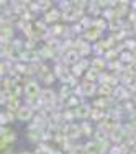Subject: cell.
Returning a JSON list of instances; mask_svg holds the SVG:
<instances>
[{"mask_svg": "<svg viewBox=\"0 0 136 154\" xmlns=\"http://www.w3.org/2000/svg\"><path fill=\"white\" fill-rule=\"evenodd\" d=\"M133 31L136 33V21H133Z\"/></svg>", "mask_w": 136, "mask_h": 154, "instance_id": "obj_22", "label": "cell"}, {"mask_svg": "<svg viewBox=\"0 0 136 154\" xmlns=\"http://www.w3.org/2000/svg\"><path fill=\"white\" fill-rule=\"evenodd\" d=\"M97 92L104 98H110V95H112V92H113V87L108 85V84H100V85L97 87Z\"/></svg>", "mask_w": 136, "mask_h": 154, "instance_id": "obj_5", "label": "cell"}, {"mask_svg": "<svg viewBox=\"0 0 136 154\" xmlns=\"http://www.w3.org/2000/svg\"><path fill=\"white\" fill-rule=\"evenodd\" d=\"M79 126H80V134H87V136H92V134H94V128H92L90 123L82 122Z\"/></svg>", "mask_w": 136, "mask_h": 154, "instance_id": "obj_10", "label": "cell"}, {"mask_svg": "<svg viewBox=\"0 0 136 154\" xmlns=\"http://www.w3.org/2000/svg\"><path fill=\"white\" fill-rule=\"evenodd\" d=\"M64 59L67 61L69 64H77V62L80 61V56H79V53H77V51H69V53L66 54Z\"/></svg>", "mask_w": 136, "mask_h": 154, "instance_id": "obj_9", "label": "cell"}, {"mask_svg": "<svg viewBox=\"0 0 136 154\" xmlns=\"http://www.w3.org/2000/svg\"><path fill=\"white\" fill-rule=\"evenodd\" d=\"M107 25H108L110 30H113V33H116V31H120V28H121V26H123V21H121L120 18H116V17H115V18H112V20H110Z\"/></svg>", "mask_w": 136, "mask_h": 154, "instance_id": "obj_6", "label": "cell"}, {"mask_svg": "<svg viewBox=\"0 0 136 154\" xmlns=\"http://www.w3.org/2000/svg\"><path fill=\"white\" fill-rule=\"evenodd\" d=\"M105 110H97V108H92V112H90V116L89 118H92L94 122H100L102 118H105Z\"/></svg>", "mask_w": 136, "mask_h": 154, "instance_id": "obj_8", "label": "cell"}, {"mask_svg": "<svg viewBox=\"0 0 136 154\" xmlns=\"http://www.w3.org/2000/svg\"><path fill=\"white\" fill-rule=\"evenodd\" d=\"M61 116H62V118H67V120H74L76 118V113L72 112V110H66Z\"/></svg>", "mask_w": 136, "mask_h": 154, "instance_id": "obj_19", "label": "cell"}, {"mask_svg": "<svg viewBox=\"0 0 136 154\" xmlns=\"http://www.w3.org/2000/svg\"><path fill=\"white\" fill-rule=\"evenodd\" d=\"M98 74H100V72H97L95 69L89 67V69L85 71V75H84V80H87V82H94V80H97V79H98Z\"/></svg>", "mask_w": 136, "mask_h": 154, "instance_id": "obj_7", "label": "cell"}, {"mask_svg": "<svg viewBox=\"0 0 136 154\" xmlns=\"http://www.w3.org/2000/svg\"><path fill=\"white\" fill-rule=\"evenodd\" d=\"M69 100H67V105L69 107H79L80 105V100H79V97H76V95H69Z\"/></svg>", "mask_w": 136, "mask_h": 154, "instance_id": "obj_13", "label": "cell"}, {"mask_svg": "<svg viewBox=\"0 0 136 154\" xmlns=\"http://www.w3.org/2000/svg\"><path fill=\"white\" fill-rule=\"evenodd\" d=\"M61 31H62V26H61V25H56V26H54L53 28V35H61Z\"/></svg>", "mask_w": 136, "mask_h": 154, "instance_id": "obj_20", "label": "cell"}, {"mask_svg": "<svg viewBox=\"0 0 136 154\" xmlns=\"http://www.w3.org/2000/svg\"><path fill=\"white\" fill-rule=\"evenodd\" d=\"M125 48H126L130 53H133L136 49V39H125Z\"/></svg>", "mask_w": 136, "mask_h": 154, "instance_id": "obj_15", "label": "cell"}, {"mask_svg": "<svg viewBox=\"0 0 136 154\" xmlns=\"http://www.w3.org/2000/svg\"><path fill=\"white\" fill-rule=\"evenodd\" d=\"M26 92L30 94L31 97H33V95H36V94L39 92V87H38V84H36V82H30V84L26 85Z\"/></svg>", "mask_w": 136, "mask_h": 154, "instance_id": "obj_12", "label": "cell"}, {"mask_svg": "<svg viewBox=\"0 0 136 154\" xmlns=\"http://www.w3.org/2000/svg\"><path fill=\"white\" fill-rule=\"evenodd\" d=\"M85 154H90V152H85Z\"/></svg>", "mask_w": 136, "mask_h": 154, "instance_id": "obj_23", "label": "cell"}, {"mask_svg": "<svg viewBox=\"0 0 136 154\" xmlns=\"http://www.w3.org/2000/svg\"><path fill=\"white\" fill-rule=\"evenodd\" d=\"M90 112H92V108H90V105H87V103H80L79 107H76V110H74L76 118H80V120L89 118V116H90Z\"/></svg>", "mask_w": 136, "mask_h": 154, "instance_id": "obj_2", "label": "cell"}, {"mask_svg": "<svg viewBox=\"0 0 136 154\" xmlns=\"http://www.w3.org/2000/svg\"><path fill=\"white\" fill-rule=\"evenodd\" d=\"M64 136L67 139H71V141H76V139H79L82 134H80V126L77 123H69L66 125V133Z\"/></svg>", "mask_w": 136, "mask_h": 154, "instance_id": "obj_1", "label": "cell"}, {"mask_svg": "<svg viewBox=\"0 0 136 154\" xmlns=\"http://www.w3.org/2000/svg\"><path fill=\"white\" fill-rule=\"evenodd\" d=\"M108 154H123V148H121V144H113V146H110Z\"/></svg>", "mask_w": 136, "mask_h": 154, "instance_id": "obj_16", "label": "cell"}, {"mask_svg": "<svg viewBox=\"0 0 136 154\" xmlns=\"http://www.w3.org/2000/svg\"><path fill=\"white\" fill-rule=\"evenodd\" d=\"M71 151H72L71 154H85L84 152V146H80V144H74Z\"/></svg>", "mask_w": 136, "mask_h": 154, "instance_id": "obj_18", "label": "cell"}, {"mask_svg": "<svg viewBox=\"0 0 136 154\" xmlns=\"http://www.w3.org/2000/svg\"><path fill=\"white\" fill-rule=\"evenodd\" d=\"M102 36V31L95 30L94 26H90L89 30L84 31V39H87V41H94V39H98Z\"/></svg>", "mask_w": 136, "mask_h": 154, "instance_id": "obj_3", "label": "cell"}, {"mask_svg": "<svg viewBox=\"0 0 136 154\" xmlns=\"http://www.w3.org/2000/svg\"><path fill=\"white\" fill-rule=\"evenodd\" d=\"M61 15H59V10L57 8H51L49 12L46 13V21H56V20H59Z\"/></svg>", "mask_w": 136, "mask_h": 154, "instance_id": "obj_11", "label": "cell"}, {"mask_svg": "<svg viewBox=\"0 0 136 154\" xmlns=\"http://www.w3.org/2000/svg\"><path fill=\"white\" fill-rule=\"evenodd\" d=\"M82 72H84V69L80 67L79 64H74V66H72V75H74L76 79H77V77H80V75H82Z\"/></svg>", "mask_w": 136, "mask_h": 154, "instance_id": "obj_17", "label": "cell"}, {"mask_svg": "<svg viewBox=\"0 0 136 154\" xmlns=\"http://www.w3.org/2000/svg\"><path fill=\"white\" fill-rule=\"evenodd\" d=\"M130 5H133V10H134V12H136V2H131Z\"/></svg>", "mask_w": 136, "mask_h": 154, "instance_id": "obj_21", "label": "cell"}, {"mask_svg": "<svg viewBox=\"0 0 136 154\" xmlns=\"http://www.w3.org/2000/svg\"><path fill=\"white\" fill-rule=\"evenodd\" d=\"M90 67L95 69L97 72H100L102 69L107 67V61L104 59V57H94V59L90 61Z\"/></svg>", "mask_w": 136, "mask_h": 154, "instance_id": "obj_4", "label": "cell"}, {"mask_svg": "<svg viewBox=\"0 0 136 154\" xmlns=\"http://www.w3.org/2000/svg\"><path fill=\"white\" fill-rule=\"evenodd\" d=\"M31 108H23V110H20V112H18V116H20L21 120H28L31 116Z\"/></svg>", "mask_w": 136, "mask_h": 154, "instance_id": "obj_14", "label": "cell"}]
</instances>
